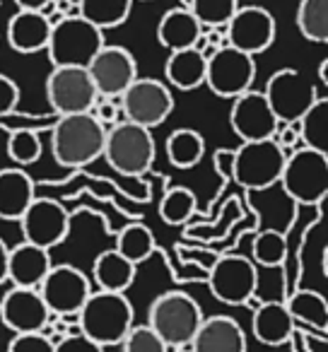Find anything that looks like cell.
<instances>
[{
    "instance_id": "6da1fadb",
    "label": "cell",
    "mask_w": 328,
    "mask_h": 352,
    "mask_svg": "<svg viewBox=\"0 0 328 352\" xmlns=\"http://www.w3.org/2000/svg\"><path fill=\"white\" fill-rule=\"evenodd\" d=\"M287 152L273 140L241 142L237 150H217L215 169L246 191H265L280 182Z\"/></svg>"
},
{
    "instance_id": "7a4b0ae2",
    "label": "cell",
    "mask_w": 328,
    "mask_h": 352,
    "mask_svg": "<svg viewBox=\"0 0 328 352\" xmlns=\"http://www.w3.org/2000/svg\"><path fill=\"white\" fill-rule=\"evenodd\" d=\"M104 140L107 128L92 116V111L73 113L56 121L51 131V152L61 166L80 169L104 155Z\"/></svg>"
},
{
    "instance_id": "3957f363",
    "label": "cell",
    "mask_w": 328,
    "mask_h": 352,
    "mask_svg": "<svg viewBox=\"0 0 328 352\" xmlns=\"http://www.w3.org/2000/svg\"><path fill=\"white\" fill-rule=\"evenodd\" d=\"M135 321L131 299L123 292H92L78 314V323L83 336L102 347L121 345L126 333Z\"/></svg>"
},
{
    "instance_id": "277c9868",
    "label": "cell",
    "mask_w": 328,
    "mask_h": 352,
    "mask_svg": "<svg viewBox=\"0 0 328 352\" xmlns=\"http://www.w3.org/2000/svg\"><path fill=\"white\" fill-rule=\"evenodd\" d=\"M203 318L206 316L201 304L191 294L172 289V292H162L150 304L147 326L164 340L167 347H184L191 345Z\"/></svg>"
},
{
    "instance_id": "5b68a950",
    "label": "cell",
    "mask_w": 328,
    "mask_h": 352,
    "mask_svg": "<svg viewBox=\"0 0 328 352\" xmlns=\"http://www.w3.org/2000/svg\"><path fill=\"white\" fill-rule=\"evenodd\" d=\"M283 191L299 206H318L328 196V152L297 147L285 157Z\"/></svg>"
},
{
    "instance_id": "8992f818",
    "label": "cell",
    "mask_w": 328,
    "mask_h": 352,
    "mask_svg": "<svg viewBox=\"0 0 328 352\" xmlns=\"http://www.w3.org/2000/svg\"><path fill=\"white\" fill-rule=\"evenodd\" d=\"M104 46V32L83 17H63L51 27L46 51L54 68H87Z\"/></svg>"
},
{
    "instance_id": "52a82bcc",
    "label": "cell",
    "mask_w": 328,
    "mask_h": 352,
    "mask_svg": "<svg viewBox=\"0 0 328 352\" xmlns=\"http://www.w3.org/2000/svg\"><path fill=\"white\" fill-rule=\"evenodd\" d=\"M157 155L155 138L147 128L135 126L131 121H118L111 131H107L104 155L113 171L123 176H140L152 166Z\"/></svg>"
},
{
    "instance_id": "ba28073f",
    "label": "cell",
    "mask_w": 328,
    "mask_h": 352,
    "mask_svg": "<svg viewBox=\"0 0 328 352\" xmlns=\"http://www.w3.org/2000/svg\"><path fill=\"white\" fill-rule=\"evenodd\" d=\"M174 111V97L162 80L135 78L121 94L123 121H131L147 131L162 126Z\"/></svg>"
},
{
    "instance_id": "9c48e42d",
    "label": "cell",
    "mask_w": 328,
    "mask_h": 352,
    "mask_svg": "<svg viewBox=\"0 0 328 352\" xmlns=\"http://www.w3.org/2000/svg\"><path fill=\"white\" fill-rule=\"evenodd\" d=\"M208 285L215 299L230 307L249 304L251 297H256L259 289V270L256 263L246 256L239 254H225L212 261L208 270Z\"/></svg>"
},
{
    "instance_id": "30bf717a",
    "label": "cell",
    "mask_w": 328,
    "mask_h": 352,
    "mask_svg": "<svg viewBox=\"0 0 328 352\" xmlns=\"http://www.w3.org/2000/svg\"><path fill=\"white\" fill-rule=\"evenodd\" d=\"M263 97L278 123H292L316 102V87L299 70L283 68L273 73L265 82Z\"/></svg>"
},
{
    "instance_id": "8fae6325",
    "label": "cell",
    "mask_w": 328,
    "mask_h": 352,
    "mask_svg": "<svg viewBox=\"0 0 328 352\" xmlns=\"http://www.w3.org/2000/svg\"><path fill=\"white\" fill-rule=\"evenodd\" d=\"M46 99L58 116H73L92 111L99 94L87 68H54L46 78Z\"/></svg>"
},
{
    "instance_id": "7c38bea8",
    "label": "cell",
    "mask_w": 328,
    "mask_h": 352,
    "mask_svg": "<svg viewBox=\"0 0 328 352\" xmlns=\"http://www.w3.org/2000/svg\"><path fill=\"white\" fill-rule=\"evenodd\" d=\"M256 78L254 56L241 54L232 46H220L208 58L206 65V85L222 99H234L251 89Z\"/></svg>"
},
{
    "instance_id": "4fadbf2b",
    "label": "cell",
    "mask_w": 328,
    "mask_h": 352,
    "mask_svg": "<svg viewBox=\"0 0 328 352\" xmlns=\"http://www.w3.org/2000/svg\"><path fill=\"white\" fill-rule=\"evenodd\" d=\"M92 283L89 278L75 265H51V270L46 273V278L39 285V294L44 299L46 309L51 314H80V309L85 307L87 297L92 294Z\"/></svg>"
},
{
    "instance_id": "5bb4252c",
    "label": "cell",
    "mask_w": 328,
    "mask_h": 352,
    "mask_svg": "<svg viewBox=\"0 0 328 352\" xmlns=\"http://www.w3.org/2000/svg\"><path fill=\"white\" fill-rule=\"evenodd\" d=\"M275 17L261 6H239L225 25V46L241 51V54L259 56L268 51L275 41Z\"/></svg>"
},
{
    "instance_id": "9a60e30c",
    "label": "cell",
    "mask_w": 328,
    "mask_h": 352,
    "mask_svg": "<svg viewBox=\"0 0 328 352\" xmlns=\"http://www.w3.org/2000/svg\"><path fill=\"white\" fill-rule=\"evenodd\" d=\"M25 241L51 251L63 244L70 234V215L54 198H34L27 212L20 217Z\"/></svg>"
},
{
    "instance_id": "2e32d148",
    "label": "cell",
    "mask_w": 328,
    "mask_h": 352,
    "mask_svg": "<svg viewBox=\"0 0 328 352\" xmlns=\"http://www.w3.org/2000/svg\"><path fill=\"white\" fill-rule=\"evenodd\" d=\"M87 73L99 97L113 99L121 97L128 89V85L138 78V63L128 49L104 44L102 51L87 65Z\"/></svg>"
},
{
    "instance_id": "e0dca14e",
    "label": "cell",
    "mask_w": 328,
    "mask_h": 352,
    "mask_svg": "<svg viewBox=\"0 0 328 352\" xmlns=\"http://www.w3.org/2000/svg\"><path fill=\"white\" fill-rule=\"evenodd\" d=\"M230 126L234 131V135L241 138V142H256L268 140V138L275 135L278 118L270 111L263 92L246 89L244 94L234 97V102H232Z\"/></svg>"
},
{
    "instance_id": "ac0fdd59",
    "label": "cell",
    "mask_w": 328,
    "mask_h": 352,
    "mask_svg": "<svg viewBox=\"0 0 328 352\" xmlns=\"http://www.w3.org/2000/svg\"><path fill=\"white\" fill-rule=\"evenodd\" d=\"M49 314L39 289L12 287L0 299V323L12 333H41Z\"/></svg>"
},
{
    "instance_id": "d6986e66",
    "label": "cell",
    "mask_w": 328,
    "mask_h": 352,
    "mask_svg": "<svg viewBox=\"0 0 328 352\" xmlns=\"http://www.w3.org/2000/svg\"><path fill=\"white\" fill-rule=\"evenodd\" d=\"M51 265L54 263H51L49 251L30 244V241H22L8 251V280L12 283V287L39 289Z\"/></svg>"
},
{
    "instance_id": "ffe728a7",
    "label": "cell",
    "mask_w": 328,
    "mask_h": 352,
    "mask_svg": "<svg viewBox=\"0 0 328 352\" xmlns=\"http://www.w3.org/2000/svg\"><path fill=\"white\" fill-rule=\"evenodd\" d=\"M191 352H246V336L230 316L203 318L191 340Z\"/></svg>"
},
{
    "instance_id": "44dd1931",
    "label": "cell",
    "mask_w": 328,
    "mask_h": 352,
    "mask_svg": "<svg viewBox=\"0 0 328 352\" xmlns=\"http://www.w3.org/2000/svg\"><path fill=\"white\" fill-rule=\"evenodd\" d=\"M254 338L261 345L280 347L289 342L297 333V323L289 316L287 307L280 302H261L254 309V321H251Z\"/></svg>"
},
{
    "instance_id": "7402d4cb",
    "label": "cell",
    "mask_w": 328,
    "mask_h": 352,
    "mask_svg": "<svg viewBox=\"0 0 328 352\" xmlns=\"http://www.w3.org/2000/svg\"><path fill=\"white\" fill-rule=\"evenodd\" d=\"M51 36V25L46 15L34 10H17L8 22V44L17 54H39L46 49Z\"/></svg>"
},
{
    "instance_id": "603a6c76",
    "label": "cell",
    "mask_w": 328,
    "mask_h": 352,
    "mask_svg": "<svg viewBox=\"0 0 328 352\" xmlns=\"http://www.w3.org/2000/svg\"><path fill=\"white\" fill-rule=\"evenodd\" d=\"M36 198V186L25 169H0V220H17Z\"/></svg>"
},
{
    "instance_id": "cb8c5ba5",
    "label": "cell",
    "mask_w": 328,
    "mask_h": 352,
    "mask_svg": "<svg viewBox=\"0 0 328 352\" xmlns=\"http://www.w3.org/2000/svg\"><path fill=\"white\" fill-rule=\"evenodd\" d=\"M201 32L203 27L198 25V20L188 8H172L162 15L160 25H157V41L162 46H167L169 51L193 49Z\"/></svg>"
},
{
    "instance_id": "d4e9b609",
    "label": "cell",
    "mask_w": 328,
    "mask_h": 352,
    "mask_svg": "<svg viewBox=\"0 0 328 352\" xmlns=\"http://www.w3.org/2000/svg\"><path fill=\"white\" fill-rule=\"evenodd\" d=\"M135 270L138 265H133L131 261H126L116 249L102 251L94 258L92 265V278L97 283L99 289L104 292H123L135 283Z\"/></svg>"
},
{
    "instance_id": "484cf974",
    "label": "cell",
    "mask_w": 328,
    "mask_h": 352,
    "mask_svg": "<svg viewBox=\"0 0 328 352\" xmlns=\"http://www.w3.org/2000/svg\"><path fill=\"white\" fill-rule=\"evenodd\" d=\"M206 65L208 60L201 56V51L196 49H182V51H172L167 60V75L169 85L182 92H191V89L206 85Z\"/></svg>"
},
{
    "instance_id": "4316f807",
    "label": "cell",
    "mask_w": 328,
    "mask_h": 352,
    "mask_svg": "<svg viewBox=\"0 0 328 352\" xmlns=\"http://www.w3.org/2000/svg\"><path fill=\"white\" fill-rule=\"evenodd\" d=\"M289 316L294 318V323L311 328L314 333L326 336L328 331V302L321 292L316 289H297L289 294V299L285 302Z\"/></svg>"
},
{
    "instance_id": "83f0119b",
    "label": "cell",
    "mask_w": 328,
    "mask_h": 352,
    "mask_svg": "<svg viewBox=\"0 0 328 352\" xmlns=\"http://www.w3.org/2000/svg\"><path fill=\"white\" fill-rule=\"evenodd\" d=\"M116 251L126 261H131L133 265H140L152 254H157V239L150 227H145L142 222H131V225H126L118 232Z\"/></svg>"
},
{
    "instance_id": "f1b7e54d",
    "label": "cell",
    "mask_w": 328,
    "mask_h": 352,
    "mask_svg": "<svg viewBox=\"0 0 328 352\" xmlns=\"http://www.w3.org/2000/svg\"><path fill=\"white\" fill-rule=\"evenodd\" d=\"M80 17L92 22L97 30H113L128 20L133 0H78Z\"/></svg>"
},
{
    "instance_id": "f546056e",
    "label": "cell",
    "mask_w": 328,
    "mask_h": 352,
    "mask_svg": "<svg viewBox=\"0 0 328 352\" xmlns=\"http://www.w3.org/2000/svg\"><path fill=\"white\" fill-rule=\"evenodd\" d=\"M299 140L304 147L318 152H328V99L316 97V102L297 118Z\"/></svg>"
},
{
    "instance_id": "4dcf8cb0",
    "label": "cell",
    "mask_w": 328,
    "mask_h": 352,
    "mask_svg": "<svg viewBox=\"0 0 328 352\" xmlns=\"http://www.w3.org/2000/svg\"><path fill=\"white\" fill-rule=\"evenodd\" d=\"M206 155V140L193 128H177L167 138V157L179 169H191Z\"/></svg>"
},
{
    "instance_id": "1f68e13d",
    "label": "cell",
    "mask_w": 328,
    "mask_h": 352,
    "mask_svg": "<svg viewBox=\"0 0 328 352\" xmlns=\"http://www.w3.org/2000/svg\"><path fill=\"white\" fill-rule=\"evenodd\" d=\"M297 30L314 44L328 41V0H302L297 8Z\"/></svg>"
},
{
    "instance_id": "d6a6232c",
    "label": "cell",
    "mask_w": 328,
    "mask_h": 352,
    "mask_svg": "<svg viewBox=\"0 0 328 352\" xmlns=\"http://www.w3.org/2000/svg\"><path fill=\"white\" fill-rule=\"evenodd\" d=\"M196 208H198V198L191 188L174 186L162 196L160 217L167 222V225L182 227V225H186L193 215H196Z\"/></svg>"
},
{
    "instance_id": "836d02e7",
    "label": "cell",
    "mask_w": 328,
    "mask_h": 352,
    "mask_svg": "<svg viewBox=\"0 0 328 352\" xmlns=\"http://www.w3.org/2000/svg\"><path fill=\"white\" fill-rule=\"evenodd\" d=\"M251 256H254V263L263 268H278L287 258V239L275 230L259 232L251 241Z\"/></svg>"
},
{
    "instance_id": "e575fe53",
    "label": "cell",
    "mask_w": 328,
    "mask_h": 352,
    "mask_svg": "<svg viewBox=\"0 0 328 352\" xmlns=\"http://www.w3.org/2000/svg\"><path fill=\"white\" fill-rule=\"evenodd\" d=\"M188 10L198 20L203 30L208 27H225L239 10V0H191Z\"/></svg>"
},
{
    "instance_id": "d590c367",
    "label": "cell",
    "mask_w": 328,
    "mask_h": 352,
    "mask_svg": "<svg viewBox=\"0 0 328 352\" xmlns=\"http://www.w3.org/2000/svg\"><path fill=\"white\" fill-rule=\"evenodd\" d=\"M41 138L36 131H30V128H22V131H15L8 140V155L15 164H34L36 160L41 157Z\"/></svg>"
},
{
    "instance_id": "8d00e7d4",
    "label": "cell",
    "mask_w": 328,
    "mask_h": 352,
    "mask_svg": "<svg viewBox=\"0 0 328 352\" xmlns=\"http://www.w3.org/2000/svg\"><path fill=\"white\" fill-rule=\"evenodd\" d=\"M121 352H167V345L152 331L150 326H135L133 323L131 331L126 333V338L121 340Z\"/></svg>"
},
{
    "instance_id": "74e56055",
    "label": "cell",
    "mask_w": 328,
    "mask_h": 352,
    "mask_svg": "<svg viewBox=\"0 0 328 352\" xmlns=\"http://www.w3.org/2000/svg\"><path fill=\"white\" fill-rule=\"evenodd\" d=\"M8 352H54V342L44 333H15Z\"/></svg>"
},
{
    "instance_id": "f35d334b",
    "label": "cell",
    "mask_w": 328,
    "mask_h": 352,
    "mask_svg": "<svg viewBox=\"0 0 328 352\" xmlns=\"http://www.w3.org/2000/svg\"><path fill=\"white\" fill-rule=\"evenodd\" d=\"M17 102H20V87L12 78L0 73V116L15 111Z\"/></svg>"
},
{
    "instance_id": "ab89813d",
    "label": "cell",
    "mask_w": 328,
    "mask_h": 352,
    "mask_svg": "<svg viewBox=\"0 0 328 352\" xmlns=\"http://www.w3.org/2000/svg\"><path fill=\"white\" fill-rule=\"evenodd\" d=\"M54 352H104V347L80 333V336H65L58 345H54Z\"/></svg>"
},
{
    "instance_id": "60d3db41",
    "label": "cell",
    "mask_w": 328,
    "mask_h": 352,
    "mask_svg": "<svg viewBox=\"0 0 328 352\" xmlns=\"http://www.w3.org/2000/svg\"><path fill=\"white\" fill-rule=\"evenodd\" d=\"M273 140L283 147L285 152L287 150H297V142H299V123L292 121V123H278L275 128V135Z\"/></svg>"
},
{
    "instance_id": "b9f144b4",
    "label": "cell",
    "mask_w": 328,
    "mask_h": 352,
    "mask_svg": "<svg viewBox=\"0 0 328 352\" xmlns=\"http://www.w3.org/2000/svg\"><path fill=\"white\" fill-rule=\"evenodd\" d=\"M8 246H6V241L0 239V285L6 283L8 280Z\"/></svg>"
},
{
    "instance_id": "7bdbcfd3",
    "label": "cell",
    "mask_w": 328,
    "mask_h": 352,
    "mask_svg": "<svg viewBox=\"0 0 328 352\" xmlns=\"http://www.w3.org/2000/svg\"><path fill=\"white\" fill-rule=\"evenodd\" d=\"M15 3H17V8H20V10L41 12L46 8V3H49V0H15Z\"/></svg>"
},
{
    "instance_id": "ee69618b",
    "label": "cell",
    "mask_w": 328,
    "mask_h": 352,
    "mask_svg": "<svg viewBox=\"0 0 328 352\" xmlns=\"http://www.w3.org/2000/svg\"><path fill=\"white\" fill-rule=\"evenodd\" d=\"M318 82L328 85V58H323L321 65H318Z\"/></svg>"
},
{
    "instance_id": "f6af8a7d",
    "label": "cell",
    "mask_w": 328,
    "mask_h": 352,
    "mask_svg": "<svg viewBox=\"0 0 328 352\" xmlns=\"http://www.w3.org/2000/svg\"><path fill=\"white\" fill-rule=\"evenodd\" d=\"M142 3H147V0H142Z\"/></svg>"
}]
</instances>
